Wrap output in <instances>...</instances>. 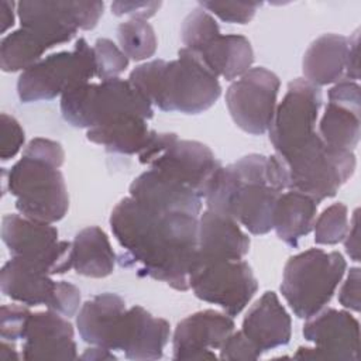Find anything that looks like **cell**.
<instances>
[{
    "label": "cell",
    "mask_w": 361,
    "mask_h": 361,
    "mask_svg": "<svg viewBox=\"0 0 361 361\" xmlns=\"http://www.w3.org/2000/svg\"><path fill=\"white\" fill-rule=\"evenodd\" d=\"M197 224L196 216L148 207L131 196L121 199L110 216L111 231L123 248L120 265L182 292L189 289Z\"/></svg>",
    "instance_id": "obj_1"
},
{
    "label": "cell",
    "mask_w": 361,
    "mask_h": 361,
    "mask_svg": "<svg viewBox=\"0 0 361 361\" xmlns=\"http://www.w3.org/2000/svg\"><path fill=\"white\" fill-rule=\"evenodd\" d=\"M288 182V169L276 154H250L217 171L204 196L206 206L241 223L252 234H267Z\"/></svg>",
    "instance_id": "obj_2"
},
{
    "label": "cell",
    "mask_w": 361,
    "mask_h": 361,
    "mask_svg": "<svg viewBox=\"0 0 361 361\" xmlns=\"http://www.w3.org/2000/svg\"><path fill=\"white\" fill-rule=\"evenodd\" d=\"M128 82L162 111L199 114L221 94L217 78L186 48L172 61L154 59L135 66Z\"/></svg>",
    "instance_id": "obj_3"
},
{
    "label": "cell",
    "mask_w": 361,
    "mask_h": 361,
    "mask_svg": "<svg viewBox=\"0 0 361 361\" xmlns=\"http://www.w3.org/2000/svg\"><path fill=\"white\" fill-rule=\"evenodd\" d=\"M345 259L338 251L310 248L288 259L281 292L299 319H310L331 300L345 272Z\"/></svg>",
    "instance_id": "obj_4"
},
{
    "label": "cell",
    "mask_w": 361,
    "mask_h": 361,
    "mask_svg": "<svg viewBox=\"0 0 361 361\" xmlns=\"http://www.w3.org/2000/svg\"><path fill=\"white\" fill-rule=\"evenodd\" d=\"M3 183L16 197L17 210L32 220L56 223L68 212L69 196L59 166L31 155L23 157L7 173Z\"/></svg>",
    "instance_id": "obj_5"
},
{
    "label": "cell",
    "mask_w": 361,
    "mask_h": 361,
    "mask_svg": "<svg viewBox=\"0 0 361 361\" xmlns=\"http://www.w3.org/2000/svg\"><path fill=\"white\" fill-rule=\"evenodd\" d=\"M61 113L73 127L89 130L127 113L149 120L154 109L128 80L114 78L100 83H85L63 93Z\"/></svg>",
    "instance_id": "obj_6"
},
{
    "label": "cell",
    "mask_w": 361,
    "mask_h": 361,
    "mask_svg": "<svg viewBox=\"0 0 361 361\" xmlns=\"http://www.w3.org/2000/svg\"><path fill=\"white\" fill-rule=\"evenodd\" d=\"M281 159L288 169V189L306 193L317 203L333 197L355 169L354 152L327 145L319 133Z\"/></svg>",
    "instance_id": "obj_7"
},
{
    "label": "cell",
    "mask_w": 361,
    "mask_h": 361,
    "mask_svg": "<svg viewBox=\"0 0 361 361\" xmlns=\"http://www.w3.org/2000/svg\"><path fill=\"white\" fill-rule=\"evenodd\" d=\"M138 157L141 164L188 186L202 199L221 168L220 161L207 145L199 141L179 140L173 133L154 131L148 145Z\"/></svg>",
    "instance_id": "obj_8"
},
{
    "label": "cell",
    "mask_w": 361,
    "mask_h": 361,
    "mask_svg": "<svg viewBox=\"0 0 361 361\" xmlns=\"http://www.w3.org/2000/svg\"><path fill=\"white\" fill-rule=\"evenodd\" d=\"M96 76L93 48L79 38L72 51L51 54L25 69L17 80L21 103L52 100L56 96L89 83Z\"/></svg>",
    "instance_id": "obj_9"
},
{
    "label": "cell",
    "mask_w": 361,
    "mask_h": 361,
    "mask_svg": "<svg viewBox=\"0 0 361 361\" xmlns=\"http://www.w3.org/2000/svg\"><path fill=\"white\" fill-rule=\"evenodd\" d=\"M1 238L11 258H17L48 275L65 274L72 268V243L61 241L51 223L23 214H6L1 220Z\"/></svg>",
    "instance_id": "obj_10"
},
{
    "label": "cell",
    "mask_w": 361,
    "mask_h": 361,
    "mask_svg": "<svg viewBox=\"0 0 361 361\" xmlns=\"http://www.w3.org/2000/svg\"><path fill=\"white\" fill-rule=\"evenodd\" d=\"M200 300L220 306L228 316H237L250 303L258 282L244 259H224L193 264L189 289Z\"/></svg>",
    "instance_id": "obj_11"
},
{
    "label": "cell",
    "mask_w": 361,
    "mask_h": 361,
    "mask_svg": "<svg viewBox=\"0 0 361 361\" xmlns=\"http://www.w3.org/2000/svg\"><path fill=\"white\" fill-rule=\"evenodd\" d=\"M322 92L306 79H293L276 106L269 133L275 154L286 157L316 134Z\"/></svg>",
    "instance_id": "obj_12"
},
{
    "label": "cell",
    "mask_w": 361,
    "mask_h": 361,
    "mask_svg": "<svg viewBox=\"0 0 361 361\" xmlns=\"http://www.w3.org/2000/svg\"><path fill=\"white\" fill-rule=\"evenodd\" d=\"M1 292L27 306L45 305L49 310L72 317L80 305V290L66 282L54 281L51 275L11 258L0 271Z\"/></svg>",
    "instance_id": "obj_13"
},
{
    "label": "cell",
    "mask_w": 361,
    "mask_h": 361,
    "mask_svg": "<svg viewBox=\"0 0 361 361\" xmlns=\"http://www.w3.org/2000/svg\"><path fill=\"white\" fill-rule=\"evenodd\" d=\"M279 78L262 68H251L226 92V104L233 121L243 131L261 135L271 127L279 90Z\"/></svg>",
    "instance_id": "obj_14"
},
{
    "label": "cell",
    "mask_w": 361,
    "mask_h": 361,
    "mask_svg": "<svg viewBox=\"0 0 361 361\" xmlns=\"http://www.w3.org/2000/svg\"><path fill=\"white\" fill-rule=\"evenodd\" d=\"M104 4L102 1H20L17 14L21 27L30 28L54 45L69 42L78 30L97 25Z\"/></svg>",
    "instance_id": "obj_15"
},
{
    "label": "cell",
    "mask_w": 361,
    "mask_h": 361,
    "mask_svg": "<svg viewBox=\"0 0 361 361\" xmlns=\"http://www.w3.org/2000/svg\"><path fill=\"white\" fill-rule=\"evenodd\" d=\"M302 333L314 347H299L295 353L296 358L350 361L360 358V324L347 310L322 309L307 319Z\"/></svg>",
    "instance_id": "obj_16"
},
{
    "label": "cell",
    "mask_w": 361,
    "mask_h": 361,
    "mask_svg": "<svg viewBox=\"0 0 361 361\" xmlns=\"http://www.w3.org/2000/svg\"><path fill=\"white\" fill-rule=\"evenodd\" d=\"M234 327L231 316L216 310L207 309L189 314L173 331V360H216L212 350H220Z\"/></svg>",
    "instance_id": "obj_17"
},
{
    "label": "cell",
    "mask_w": 361,
    "mask_h": 361,
    "mask_svg": "<svg viewBox=\"0 0 361 361\" xmlns=\"http://www.w3.org/2000/svg\"><path fill=\"white\" fill-rule=\"evenodd\" d=\"M169 334V323L165 319L154 317L142 306L135 305L121 314L111 350L121 351L128 360H158L164 354Z\"/></svg>",
    "instance_id": "obj_18"
},
{
    "label": "cell",
    "mask_w": 361,
    "mask_h": 361,
    "mask_svg": "<svg viewBox=\"0 0 361 361\" xmlns=\"http://www.w3.org/2000/svg\"><path fill=\"white\" fill-rule=\"evenodd\" d=\"M24 360L78 358L72 324L58 312L31 313L23 336Z\"/></svg>",
    "instance_id": "obj_19"
},
{
    "label": "cell",
    "mask_w": 361,
    "mask_h": 361,
    "mask_svg": "<svg viewBox=\"0 0 361 361\" xmlns=\"http://www.w3.org/2000/svg\"><path fill=\"white\" fill-rule=\"evenodd\" d=\"M250 250V238L238 223L206 209L199 217L197 250L193 264L243 259Z\"/></svg>",
    "instance_id": "obj_20"
},
{
    "label": "cell",
    "mask_w": 361,
    "mask_h": 361,
    "mask_svg": "<svg viewBox=\"0 0 361 361\" xmlns=\"http://www.w3.org/2000/svg\"><path fill=\"white\" fill-rule=\"evenodd\" d=\"M130 196L137 202L164 212L199 216L202 197L188 186L148 169L138 175L130 185Z\"/></svg>",
    "instance_id": "obj_21"
},
{
    "label": "cell",
    "mask_w": 361,
    "mask_h": 361,
    "mask_svg": "<svg viewBox=\"0 0 361 361\" xmlns=\"http://www.w3.org/2000/svg\"><path fill=\"white\" fill-rule=\"evenodd\" d=\"M241 331L261 351L286 345L292 334L290 316L275 292H265L247 312Z\"/></svg>",
    "instance_id": "obj_22"
},
{
    "label": "cell",
    "mask_w": 361,
    "mask_h": 361,
    "mask_svg": "<svg viewBox=\"0 0 361 361\" xmlns=\"http://www.w3.org/2000/svg\"><path fill=\"white\" fill-rule=\"evenodd\" d=\"M192 52L200 63L210 71L216 78H223L226 80H233L243 76L251 69L254 62V52L250 41L238 34L221 32L214 34Z\"/></svg>",
    "instance_id": "obj_23"
},
{
    "label": "cell",
    "mask_w": 361,
    "mask_h": 361,
    "mask_svg": "<svg viewBox=\"0 0 361 361\" xmlns=\"http://www.w3.org/2000/svg\"><path fill=\"white\" fill-rule=\"evenodd\" d=\"M126 309L124 299L117 293L104 292L93 296L82 305L76 316L79 336L90 345L111 350L120 317Z\"/></svg>",
    "instance_id": "obj_24"
},
{
    "label": "cell",
    "mask_w": 361,
    "mask_h": 361,
    "mask_svg": "<svg viewBox=\"0 0 361 361\" xmlns=\"http://www.w3.org/2000/svg\"><path fill=\"white\" fill-rule=\"evenodd\" d=\"M348 38L338 34H323L306 49L302 61L303 75L314 86L337 83L344 79Z\"/></svg>",
    "instance_id": "obj_25"
},
{
    "label": "cell",
    "mask_w": 361,
    "mask_h": 361,
    "mask_svg": "<svg viewBox=\"0 0 361 361\" xmlns=\"http://www.w3.org/2000/svg\"><path fill=\"white\" fill-rule=\"evenodd\" d=\"M154 130L148 128L147 120L138 114H121L102 126L89 128L86 138L104 147L109 152L133 155L141 154L148 145Z\"/></svg>",
    "instance_id": "obj_26"
},
{
    "label": "cell",
    "mask_w": 361,
    "mask_h": 361,
    "mask_svg": "<svg viewBox=\"0 0 361 361\" xmlns=\"http://www.w3.org/2000/svg\"><path fill=\"white\" fill-rule=\"evenodd\" d=\"M317 204L306 193L298 190L282 192L272 217V228L278 238L290 247H296L299 240L313 230Z\"/></svg>",
    "instance_id": "obj_27"
},
{
    "label": "cell",
    "mask_w": 361,
    "mask_h": 361,
    "mask_svg": "<svg viewBox=\"0 0 361 361\" xmlns=\"http://www.w3.org/2000/svg\"><path fill=\"white\" fill-rule=\"evenodd\" d=\"M71 259L76 274L90 278H104L114 271L117 257L106 233L97 226H89L75 235Z\"/></svg>",
    "instance_id": "obj_28"
},
{
    "label": "cell",
    "mask_w": 361,
    "mask_h": 361,
    "mask_svg": "<svg viewBox=\"0 0 361 361\" xmlns=\"http://www.w3.org/2000/svg\"><path fill=\"white\" fill-rule=\"evenodd\" d=\"M55 47L44 35L20 27L0 42V66L4 72L25 71L41 61L44 52Z\"/></svg>",
    "instance_id": "obj_29"
},
{
    "label": "cell",
    "mask_w": 361,
    "mask_h": 361,
    "mask_svg": "<svg viewBox=\"0 0 361 361\" xmlns=\"http://www.w3.org/2000/svg\"><path fill=\"white\" fill-rule=\"evenodd\" d=\"M361 109L329 102L319 123V135L330 147L354 151L360 141Z\"/></svg>",
    "instance_id": "obj_30"
},
{
    "label": "cell",
    "mask_w": 361,
    "mask_h": 361,
    "mask_svg": "<svg viewBox=\"0 0 361 361\" xmlns=\"http://www.w3.org/2000/svg\"><path fill=\"white\" fill-rule=\"evenodd\" d=\"M117 38L127 58L142 61L157 51V37L147 20L131 18L117 27Z\"/></svg>",
    "instance_id": "obj_31"
},
{
    "label": "cell",
    "mask_w": 361,
    "mask_h": 361,
    "mask_svg": "<svg viewBox=\"0 0 361 361\" xmlns=\"http://www.w3.org/2000/svg\"><path fill=\"white\" fill-rule=\"evenodd\" d=\"M348 227L347 206L341 202L333 203L314 220V243L322 245L338 244L344 240Z\"/></svg>",
    "instance_id": "obj_32"
},
{
    "label": "cell",
    "mask_w": 361,
    "mask_h": 361,
    "mask_svg": "<svg viewBox=\"0 0 361 361\" xmlns=\"http://www.w3.org/2000/svg\"><path fill=\"white\" fill-rule=\"evenodd\" d=\"M96 61V76L102 80L117 78L127 66L128 58L109 38H99L93 47Z\"/></svg>",
    "instance_id": "obj_33"
},
{
    "label": "cell",
    "mask_w": 361,
    "mask_h": 361,
    "mask_svg": "<svg viewBox=\"0 0 361 361\" xmlns=\"http://www.w3.org/2000/svg\"><path fill=\"white\" fill-rule=\"evenodd\" d=\"M200 7L213 13L220 20L233 24H247L252 20L261 3L251 1H200Z\"/></svg>",
    "instance_id": "obj_34"
},
{
    "label": "cell",
    "mask_w": 361,
    "mask_h": 361,
    "mask_svg": "<svg viewBox=\"0 0 361 361\" xmlns=\"http://www.w3.org/2000/svg\"><path fill=\"white\" fill-rule=\"evenodd\" d=\"M31 312L20 305H3L0 316V336L1 340L16 341L23 340L25 326Z\"/></svg>",
    "instance_id": "obj_35"
},
{
    "label": "cell",
    "mask_w": 361,
    "mask_h": 361,
    "mask_svg": "<svg viewBox=\"0 0 361 361\" xmlns=\"http://www.w3.org/2000/svg\"><path fill=\"white\" fill-rule=\"evenodd\" d=\"M24 130L20 123L6 113H1V161L14 158L24 144Z\"/></svg>",
    "instance_id": "obj_36"
},
{
    "label": "cell",
    "mask_w": 361,
    "mask_h": 361,
    "mask_svg": "<svg viewBox=\"0 0 361 361\" xmlns=\"http://www.w3.org/2000/svg\"><path fill=\"white\" fill-rule=\"evenodd\" d=\"M261 351L247 338L243 331H233L220 347L221 360H257Z\"/></svg>",
    "instance_id": "obj_37"
},
{
    "label": "cell",
    "mask_w": 361,
    "mask_h": 361,
    "mask_svg": "<svg viewBox=\"0 0 361 361\" xmlns=\"http://www.w3.org/2000/svg\"><path fill=\"white\" fill-rule=\"evenodd\" d=\"M24 154L45 159L59 168L62 166L63 159H65V152L59 142L48 140V138H41V137L31 140L28 142V145L25 147Z\"/></svg>",
    "instance_id": "obj_38"
},
{
    "label": "cell",
    "mask_w": 361,
    "mask_h": 361,
    "mask_svg": "<svg viewBox=\"0 0 361 361\" xmlns=\"http://www.w3.org/2000/svg\"><path fill=\"white\" fill-rule=\"evenodd\" d=\"M329 102L353 109H361L360 86L354 80L341 79L329 90Z\"/></svg>",
    "instance_id": "obj_39"
},
{
    "label": "cell",
    "mask_w": 361,
    "mask_h": 361,
    "mask_svg": "<svg viewBox=\"0 0 361 361\" xmlns=\"http://www.w3.org/2000/svg\"><path fill=\"white\" fill-rule=\"evenodd\" d=\"M360 268H350V272L338 292V302L343 307L353 312H360Z\"/></svg>",
    "instance_id": "obj_40"
},
{
    "label": "cell",
    "mask_w": 361,
    "mask_h": 361,
    "mask_svg": "<svg viewBox=\"0 0 361 361\" xmlns=\"http://www.w3.org/2000/svg\"><path fill=\"white\" fill-rule=\"evenodd\" d=\"M161 1H114L111 4V13L116 16H131L133 18L147 20L152 17Z\"/></svg>",
    "instance_id": "obj_41"
},
{
    "label": "cell",
    "mask_w": 361,
    "mask_h": 361,
    "mask_svg": "<svg viewBox=\"0 0 361 361\" xmlns=\"http://www.w3.org/2000/svg\"><path fill=\"white\" fill-rule=\"evenodd\" d=\"M358 42H360V31L357 30L348 38V51H347V62H345V75L344 79L357 82L360 79V66H358Z\"/></svg>",
    "instance_id": "obj_42"
},
{
    "label": "cell",
    "mask_w": 361,
    "mask_h": 361,
    "mask_svg": "<svg viewBox=\"0 0 361 361\" xmlns=\"http://www.w3.org/2000/svg\"><path fill=\"white\" fill-rule=\"evenodd\" d=\"M358 209L354 210L351 221H350V227L348 231L344 237V248L345 252L350 255V258L355 262L360 261V238H358Z\"/></svg>",
    "instance_id": "obj_43"
},
{
    "label": "cell",
    "mask_w": 361,
    "mask_h": 361,
    "mask_svg": "<svg viewBox=\"0 0 361 361\" xmlns=\"http://www.w3.org/2000/svg\"><path fill=\"white\" fill-rule=\"evenodd\" d=\"M14 6L13 1H0V32L4 34L10 27L14 25Z\"/></svg>",
    "instance_id": "obj_44"
},
{
    "label": "cell",
    "mask_w": 361,
    "mask_h": 361,
    "mask_svg": "<svg viewBox=\"0 0 361 361\" xmlns=\"http://www.w3.org/2000/svg\"><path fill=\"white\" fill-rule=\"evenodd\" d=\"M82 358H86V360H116L117 357L113 354L111 350L93 345V348H87L82 354Z\"/></svg>",
    "instance_id": "obj_45"
},
{
    "label": "cell",
    "mask_w": 361,
    "mask_h": 361,
    "mask_svg": "<svg viewBox=\"0 0 361 361\" xmlns=\"http://www.w3.org/2000/svg\"><path fill=\"white\" fill-rule=\"evenodd\" d=\"M20 355L16 351V347L13 341L1 340V350H0V360L10 361V360H18Z\"/></svg>",
    "instance_id": "obj_46"
}]
</instances>
